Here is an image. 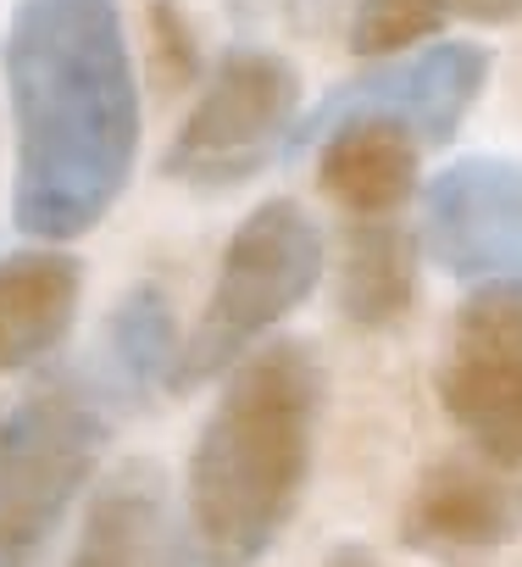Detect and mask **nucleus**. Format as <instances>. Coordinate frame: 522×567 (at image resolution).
Returning <instances> with one entry per match:
<instances>
[{"instance_id": "nucleus-2", "label": "nucleus", "mask_w": 522, "mask_h": 567, "mask_svg": "<svg viewBox=\"0 0 522 567\" xmlns=\"http://www.w3.org/2000/svg\"><path fill=\"white\" fill-rule=\"evenodd\" d=\"M323 368L301 340L250 351L200 423L184 467V534L195 567H255L295 523L312 484Z\"/></svg>"}, {"instance_id": "nucleus-8", "label": "nucleus", "mask_w": 522, "mask_h": 567, "mask_svg": "<svg viewBox=\"0 0 522 567\" xmlns=\"http://www.w3.org/2000/svg\"><path fill=\"white\" fill-rule=\"evenodd\" d=\"M422 250L461 284H522V162L456 156L422 195Z\"/></svg>"}, {"instance_id": "nucleus-15", "label": "nucleus", "mask_w": 522, "mask_h": 567, "mask_svg": "<svg viewBox=\"0 0 522 567\" xmlns=\"http://www.w3.org/2000/svg\"><path fill=\"white\" fill-rule=\"evenodd\" d=\"M450 18L467 23H511L522 18V0H362L351 18V56H400L417 40L439 34Z\"/></svg>"}, {"instance_id": "nucleus-5", "label": "nucleus", "mask_w": 522, "mask_h": 567, "mask_svg": "<svg viewBox=\"0 0 522 567\" xmlns=\"http://www.w3.org/2000/svg\"><path fill=\"white\" fill-rule=\"evenodd\" d=\"M301 117V68L279 51L233 45L178 123L161 173L189 189H233L295 145Z\"/></svg>"}, {"instance_id": "nucleus-17", "label": "nucleus", "mask_w": 522, "mask_h": 567, "mask_svg": "<svg viewBox=\"0 0 522 567\" xmlns=\"http://www.w3.org/2000/svg\"><path fill=\"white\" fill-rule=\"evenodd\" d=\"M323 567H378V556H373L367 545H334V550L323 556Z\"/></svg>"}, {"instance_id": "nucleus-14", "label": "nucleus", "mask_w": 522, "mask_h": 567, "mask_svg": "<svg viewBox=\"0 0 522 567\" xmlns=\"http://www.w3.org/2000/svg\"><path fill=\"white\" fill-rule=\"evenodd\" d=\"M417 296V239L395 223H362L340 261V307L362 329H389Z\"/></svg>"}, {"instance_id": "nucleus-10", "label": "nucleus", "mask_w": 522, "mask_h": 567, "mask_svg": "<svg viewBox=\"0 0 522 567\" xmlns=\"http://www.w3.org/2000/svg\"><path fill=\"white\" fill-rule=\"evenodd\" d=\"M67 567H195L184 512L156 462H128L95 489Z\"/></svg>"}, {"instance_id": "nucleus-11", "label": "nucleus", "mask_w": 522, "mask_h": 567, "mask_svg": "<svg viewBox=\"0 0 522 567\" xmlns=\"http://www.w3.org/2000/svg\"><path fill=\"white\" fill-rule=\"evenodd\" d=\"M84 261L62 245L0 256V373L40 368L79 323Z\"/></svg>"}, {"instance_id": "nucleus-12", "label": "nucleus", "mask_w": 522, "mask_h": 567, "mask_svg": "<svg viewBox=\"0 0 522 567\" xmlns=\"http://www.w3.org/2000/svg\"><path fill=\"white\" fill-rule=\"evenodd\" d=\"M323 189L362 223H384L417 189V140L389 117H345L317 140Z\"/></svg>"}, {"instance_id": "nucleus-9", "label": "nucleus", "mask_w": 522, "mask_h": 567, "mask_svg": "<svg viewBox=\"0 0 522 567\" xmlns=\"http://www.w3.org/2000/svg\"><path fill=\"white\" fill-rule=\"evenodd\" d=\"M516 528H522V489L494 462H461V456L422 467L400 512V539L428 556H483L511 545Z\"/></svg>"}, {"instance_id": "nucleus-16", "label": "nucleus", "mask_w": 522, "mask_h": 567, "mask_svg": "<svg viewBox=\"0 0 522 567\" xmlns=\"http://www.w3.org/2000/svg\"><path fill=\"white\" fill-rule=\"evenodd\" d=\"M145 34H150V62L161 68L167 84H189L200 73V45L189 34V12L178 7V0H150Z\"/></svg>"}, {"instance_id": "nucleus-13", "label": "nucleus", "mask_w": 522, "mask_h": 567, "mask_svg": "<svg viewBox=\"0 0 522 567\" xmlns=\"http://www.w3.org/2000/svg\"><path fill=\"white\" fill-rule=\"evenodd\" d=\"M178 323H173V307L156 284H134V290L112 307L106 318V351H101V384L117 395V406H134L145 401L156 384L173 390V373H178Z\"/></svg>"}, {"instance_id": "nucleus-4", "label": "nucleus", "mask_w": 522, "mask_h": 567, "mask_svg": "<svg viewBox=\"0 0 522 567\" xmlns=\"http://www.w3.org/2000/svg\"><path fill=\"white\" fill-rule=\"evenodd\" d=\"M317 278H323V234L301 200L273 195L255 212H244L217 256L211 296L195 329L184 334L173 390H200L233 373L295 307H306Z\"/></svg>"}, {"instance_id": "nucleus-3", "label": "nucleus", "mask_w": 522, "mask_h": 567, "mask_svg": "<svg viewBox=\"0 0 522 567\" xmlns=\"http://www.w3.org/2000/svg\"><path fill=\"white\" fill-rule=\"evenodd\" d=\"M117 395L56 373L0 406V567H40L62 517L90 489L112 440Z\"/></svg>"}, {"instance_id": "nucleus-1", "label": "nucleus", "mask_w": 522, "mask_h": 567, "mask_svg": "<svg viewBox=\"0 0 522 567\" xmlns=\"http://www.w3.org/2000/svg\"><path fill=\"white\" fill-rule=\"evenodd\" d=\"M12 106V223L67 245L106 223L139 156V79L117 0H12L0 34Z\"/></svg>"}, {"instance_id": "nucleus-6", "label": "nucleus", "mask_w": 522, "mask_h": 567, "mask_svg": "<svg viewBox=\"0 0 522 567\" xmlns=\"http://www.w3.org/2000/svg\"><path fill=\"white\" fill-rule=\"evenodd\" d=\"M434 395L500 473H522V284H478L456 307Z\"/></svg>"}, {"instance_id": "nucleus-7", "label": "nucleus", "mask_w": 522, "mask_h": 567, "mask_svg": "<svg viewBox=\"0 0 522 567\" xmlns=\"http://www.w3.org/2000/svg\"><path fill=\"white\" fill-rule=\"evenodd\" d=\"M489 45L478 40H434L406 62L373 68L340 90H328L295 128L290 151H312L334 123L345 117H389L400 123L417 145H450L456 128L467 123V112L478 106L483 84H489Z\"/></svg>"}]
</instances>
